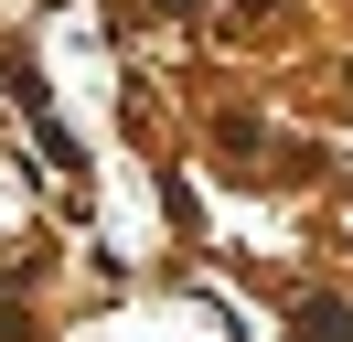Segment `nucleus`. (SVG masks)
Returning a JSON list of instances; mask_svg holds the SVG:
<instances>
[{"label":"nucleus","instance_id":"nucleus-1","mask_svg":"<svg viewBox=\"0 0 353 342\" xmlns=\"http://www.w3.org/2000/svg\"><path fill=\"white\" fill-rule=\"evenodd\" d=\"M289 342H353V299H300L289 310Z\"/></svg>","mask_w":353,"mask_h":342},{"label":"nucleus","instance_id":"nucleus-2","mask_svg":"<svg viewBox=\"0 0 353 342\" xmlns=\"http://www.w3.org/2000/svg\"><path fill=\"white\" fill-rule=\"evenodd\" d=\"M150 11H161V21H193V0H150Z\"/></svg>","mask_w":353,"mask_h":342},{"label":"nucleus","instance_id":"nucleus-3","mask_svg":"<svg viewBox=\"0 0 353 342\" xmlns=\"http://www.w3.org/2000/svg\"><path fill=\"white\" fill-rule=\"evenodd\" d=\"M236 11H246V21H268V11H279V0H236Z\"/></svg>","mask_w":353,"mask_h":342}]
</instances>
